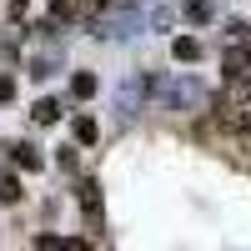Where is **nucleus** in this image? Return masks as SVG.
Masks as SVG:
<instances>
[{
  "label": "nucleus",
  "instance_id": "f8f14e48",
  "mask_svg": "<svg viewBox=\"0 0 251 251\" xmlns=\"http://www.w3.org/2000/svg\"><path fill=\"white\" fill-rule=\"evenodd\" d=\"M30 75H35V80H50V75H55V55H40V60H30Z\"/></svg>",
  "mask_w": 251,
  "mask_h": 251
},
{
  "label": "nucleus",
  "instance_id": "20e7f679",
  "mask_svg": "<svg viewBox=\"0 0 251 251\" xmlns=\"http://www.w3.org/2000/svg\"><path fill=\"white\" fill-rule=\"evenodd\" d=\"M226 106H251V71L231 75V86H226Z\"/></svg>",
  "mask_w": 251,
  "mask_h": 251
},
{
  "label": "nucleus",
  "instance_id": "f03ea898",
  "mask_svg": "<svg viewBox=\"0 0 251 251\" xmlns=\"http://www.w3.org/2000/svg\"><path fill=\"white\" fill-rule=\"evenodd\" d=\"M131 5H136V0H121L111 15H96V25H91V30H96L100 40H126L131 30H141V15H136Z\"/></svg>",
  "mask_w": 251,
  "mask_h": 251
},
{
  "label": "nucleus",
  "instance_id": "1a4fd4ad",
  "mask_svg": "<svg viewBox=\"0 0 251 251\" xmlns=\"http://www.w3.org/2000/svg\"><path fill=\"white\" fill-rule=\"evenodd\" d=\"M96 91H100V80H96V75H91V71H80V75H75V80H71V96H75V100H91V96H96Z\"/></svg>",
  "mask_w": 251,
  "mask_h": 251
},
{
  "label": "nucleus",
  "instance_id": "6e6552de",
  "mask_svg": "<svg viewBox=\"0 0 251 251\" xmlns=\"http://www.w3.org/2000/svg\"><path fill=\"white\" fill-rule=\"evenodd\" d=\"M176 20H181V15H176L171 5H156L151 15H146V25H151V30H176Z\"/></svg>",
  "mask_w": 251,
  "mask_h": 251
},
{
  "label": "nucleus",
  "instance_id": "2eb2a0df",
  "mask_svg": "<svg viewBox=\"0 0 251 251\" xmlns=\"http://www.w3.org/2000/svg\"><path fill=\"white\" fill-rule=\"evenodd\" d=\"M30 5V0H10V15H20V10H25Z\"/></svg>",
  "mask_w": 251,
  "mask_h": 251
},
{
  "label": "nucleus",
  "instance_id": "423d86ee",
  "mask_svg": "<svg viewBox=\"0 0 251 251\" xmlns=\"http://www.w3.org/2000/svg\"><path fill=\"white\" fill-rule=\"evenodd\" d=\"M171 55L191 66V60H201V40H196V35H176V40H171Z\"/></svg>",
  "mask_w": 251,
  "mask_h": 251
},
{
  "label": "nucleus",
  "instance_id": "7ed1b4c3",
  "mask_svg": "<svg viewBox=\"0 0 251 251\" xmlns=\"http://www.w3.org/2000/svg\"><path fill=\"white\" fill-rule=\"evenodd\" d=\"M0 156H5V161H15L20 171H40V166H46V161H40V151H35L30 141H5V146H0Z\"/></svg>",
  "mask_w": 251,
  "mask_h": 251
},
{
  "label": "nucleus",
  "instance_id": "ddd939ff",
  "mask_svg": "<svg viewBox=\"0 0 251 251\" xmlns=\"http://www.w3.org/2000/svg\"><path fill=\"white\" fill-rule=\"evenodd\" d=\"M0 100H15V75H0Z\"/></svg>",
  "mask_w": 251,
  "mask_h": 251
},
{
  "label": "nucleus",
  "instance_id": "0eeeda50",
  "mask_svg": "<svg viewBox=\"0 0 251 251\" xmlns=\"http://www.w3.org/2000/svg\"><path fill=\"white\" fill-rule=\"evenodd\" d=\"M71 136H75L80 146H96V136H100V126H96V116H75V121H71Z\"/></svg>",
  "mask_w": 251,
  "mask_h": 251
},
{
  "label": "nucleus",
  "instance_id": "9d476101",
  "mask_svg": "<svg viewBox=\"0 0 251 251\" xmlns=\"http://www.w3.org/2000/svg\"><path fill=\"white\" fill-rule=\"evenodd\" d=\"M15 201H20V176L0 171V206H15Z\"/></svg>",
  "mask_w": 251,
  "mask_h": 251
},
{
  "label": "nucleus",
  "instance_id": "4468645a",
  "mask_svg": "<svg viewBox=\"0 0 251 251\" xmlns=\"http://www.w3.org/2000/svg\"><path fill=\"white\" fill-rule=\"evenodd\" d=\"M71 15H75V10L66 5V0H55V5H50V20H71Z\"/></svg>",
  "mask_w": 251,
  "mask_h": 251
},
{
  "label": "nucleus",
  "instance_id": "f257e3e1",
  "mask_svg": "<svg viewBox=\"0 0 251 251\" xmlns=\"http://www.w3.org/2000/svg\"><path fill=\"white\" fill-rule=\"evenodd\" d=\"M156 96H161V106L166 111H196L206 91H201V80L196 75H176V80H156Z\"/></svg>",
  "mask_w": 251,
  "mask_h": 251
},
{
  "label": "nucleus",
  "instance_id": "9b49d317",
  "mask_svg": "<svg viewBox=\"0 0 251 251\" xmlns=\"http://www.w3.org/2000/svg\"><path fill=\"white\" fill-rule=\"evenodd\" d=\"M30 116H35V126H55L60 121V100H35Z\"/></svg>",
  "mask_w": 251,
  "mask_h": 251
},
{
  "label": "nucleus",
  "instance_id": "39448f33",
  "mask_svg": "<svg viewBox=\"0 0 251 251\" xmlns=\"http://www.w3.org/2000/svg\"><path fill=\"white\" fill-rule=\"evenodd\" d=\"M221 71L226 75H241V71H251V46H231L221 55Z\"/></svg>",
  "mask_w": 251,
  "mask_h": 251
}]
</instances>
